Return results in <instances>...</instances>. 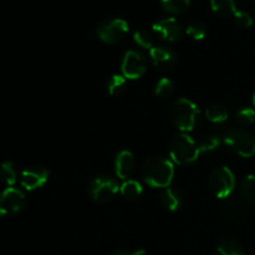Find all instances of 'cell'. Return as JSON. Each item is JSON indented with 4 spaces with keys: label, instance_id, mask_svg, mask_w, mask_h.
<instances>
[{
    "label": "cell",
    "instance_id": "cell-22",
    "mask_svg": "<svg viewBox=\"0 0 255 255\" xmlns=\"http://www.w3.org/2000/svg\"><path fill=\"white\" fill-rule=\"evenodd\" d=\"M242 194L244 199L255 206V174H249L242 183Z\"/></svg>",
    "mask_w": 255,
    "mask_h": 255
},
{
    "label": "cell",
    "instance_id": "cell-5",
    "mask_svg": "<svg viewBox=\"0 0 255 255\" xmlns=\"http://www.w3.org/2000/svg\"><path fill=\"white\" fill-rule=\"evenodd\" d=\"M209 191L219 199L228 198L236 188V176L228 167H218L208 179Z\"/></svg>",
    "mask_w": 255,
    "mask_h": 255
},
{
    "label": "cell",
    "instance_id": "cell-25",
    "mask_svg": "<svg viewBox=\"0 0 255 255\" xmlns=\"http://www.w3.org/2000/svg\"><path fill=\"white\" fill-rule=\"evenodd\" d=\"M236 119L241 126H251L255 122V110L251 107H243L237 112Z\"/></svg>",
    "mask_w": 255,
    "mask_h": 255
},
{
    "label": "cell",
    "instance_id": "cell-13",
    "mask_svg": "<svg viewBox=\"0 0 255 255\" xmlns=\"http://www.w3.org/2000/svg\"><path fill=\"white\" fill-rule=\"evenodd\" d=\"M134 164H136V161H134V156L132 154V152L127 151V149L121 151L117 154L116 161H115L116 176L120 179L127 181L133 173Z\"/></svg>",
    "mask_w": 255,
    "mask_h": 255
},
{
    "label": "cell",
    "instance_id": "cell-12",
    "mask_svg": "<svg viewBox=\"0 0 255 255\" xmlns=\"http://www.w3.org/2000/svg\"><path fill=\"white\" fill-rule=\"evenodd\" d=\"M149 57L154 67L158 70H169L176 64V54L163 46H153L149 50Z\"/></svg>",
    "mask_w": 255,
    "mask_h": 255
},
{
    "label": "cell",
    "instance_id": "cell-17",
    "mask_svg": "<svg viewBox=\"0 0 255 255\" xmlns=\"http://www.w3.org/2000/svg\"><path fill=\"white\" fill-rule=\"evenodd\" d=\"M211 6L221 16H231L237 11L236 0H211Z\"/></svg>",
    "mask_w": 255,
    "mask_h": 255
},
{
    "label": "cell",
    "instance_id": "cell-15",
    "mask_svg": "<svg viewBox=\"0 0 255 255\" xmlns=\"http://www.w3.org/2000/svg\"><path fill=\"white\" fill-rule=\"evenodd\" d=\"M120 192L128 201H136L141 197L143 188H142V184L139 182L133 181V179H127L120 186Z\"/></svg>",
    "mask_w": 255,
    "mask_h": 255
},
{
    "label": "cell",
    "instance_id": "cell-14",
    "mask_svg": "<svg viewBox=\"0 0 255 255\" xmlns=\"http://www.w3.org/2000/svg\"><path fill=\"white\" fill-rule=\"evenodd\" d=\"M159 202L168 211L177 212L183 204V197L179 191L172 188V187H167L162 191L161 196H159Z\"/></svg>",
    "mask_w": 255,
    "mask_h": 255
},
{
    "label": "cell",
    "instance_id": "cell-19",
    "mask_svg": "<svg viewBox=\"0 0 255 255\" xmlns=\"http://www.w3.org/2000/svg\"><path fill=\"white\" fill-rule=\"evenodd\" d=\"M162 7L169 14H183L188 10L191 0H161Z\"/></svg>",
    "mask_w": 255,
    "mask_h": 255
},
{
    "label": "cell",
    "instance_id": "cell-6",
    "mask_svg": "<svg viewBox=\"0 0 255 255\" xmlns=\"http://www.w3.org/2000/svg\"><path fill=\"white\" fill-rule=\"evenodd\" d=\"M120 191L117 181L112 177L101 174L91 181L89 186V193L92 201L99 204H106L115 198Z\"/></svg>",
    "mask_w": 255,
    "mask_h": 255
},
{
    "label": "cell",
    "instance_id": "cell-8",
    "mask_svg": "<svg viewBox=\"0 0 255 255\" xmlns=\"http://www.w3.org/2000/svg\"><path fill=\"white\" fill-rule=\"evenodd\" d=\"M26 203L25 194L20 189L7 187L0 193V217L16 214L21 211Z\"/></svg>",
    "mask_w": 255,
    "mask_h": 255
},
{
    "label": "cell",
    "instance_id": "cell-11",
    "mask_svg": "<svg viewBox=\"0 0 255 255\" xmlns=\"http://www.w3.org/2000/svg\"><path fill=\"white\" fill-rule=\"evenodd\" d=\"M49 171L41 166H31L24 169L20 174V184L26 191H35L41 188L49 181Z\"/></svg>",
    "mask_w": 255,
    "mask_h": 255
},
{
    "label": "cell",
    "instance_id": "cell-29",
    "mask_svg": "<svg viewBox=\"0 0 255 255\" xmlns=\"http://www.w3.org/2000/svg\"><path fill=\"white\" fill-rule=\"evenodd\" d=\"M146 252L143 249H137V251H127V249H119V251L112 252L110 255H144Z\"/></svg>",
    "mask_w": 255,
    "mask_h": 255
},
{
    "label": "cell",
    "instance_id": "cell-28",
    "mask_svg": "<svg viewBox=\"0 0 255 255\" xmlns=\"http://www.w3.org/2000/svg\"><path fill=\"white\" fill-rule=\"evenodd\" d=\"M234 16V22L237 26L242 27V29H248L253 25V17L248 14L247 11H242V10H237Z\"/></svg>",
    "mask_w": 255,
    "mask_h": 255
},
{
    "label": "cell",
    "instance_id": "cell-24",
    "mask_svg": "<svg viewBox=\"0 0 255 255\" xmlns=\"http://www.w3.org/2000/svg\"><path fill=\"white\" fill-rule=\"evenodd\" d=\"M186 32L188 36H191L194 40H202L206 37L207 35V26L204 22L202 21H192L191 24L187 26Z\"/></svg>",
    "mask_w": 255,
    "mask_h": 255
},
{
    "label": "cell",
    "instance_id": "cell-3",
    "mask_svg": "<svg viewBox=\"0 0 255 255\" xmlns=\"http://www.w3.org/2000/svg\"><path fill=\"white\" fill-rule=\"evenodd\" d=\"M199 151L198 144L187 133H179L172 139L169 146V156L173 163L178 166H187L198 159Z\"/></svg>",
    "mask_w": 255,
    "mask_h": 255
},
{
    "label": "cell",
    "instance_id": "cell-20",
    "mask_svg": "<svg viewBox=\"0 0 255 255\" xmlns=\"http://www.w3.org/2000/svg\"><path fill=\"white\" fill-rule=\"evenodd\" d=\"M126 77L124 75H112L107 82V91L111 96H119L126 90Z\"/></svg>",
    "mask_w": 255,
    "mask_h": 255
},
{
    "label": "cell",
    "instance_id": "cell-27",
    "mask_svg": "<svg viewBox=\"0 0 255 255\" xmlns=\"http://www.w3.org/2000/svg\"><path fill=\"white\" fill-rule=\"evenodd\" d=\"M221 146V138L218 136H209L206 137L204 139H202L198 143L199 151L203 152V153H208V152L214 151L218 147Z\"/></svg>",
    "mask_w": 255,
    "mask_h": 255
},
{
    "label": "cell",
    "instance_id": "cell-31",
    "mask_svg": "<svg viewBox=\"0 0 255 255\" xmlns=\"http://www.w3.org/2000/svg\"><path fill=\"white\" fill-rule=\"evenodd\" d=\"M254 16H255V7H254Z\"/></svg>",
    "mask_w": 255,
    "mask_h": 255
},
{
    "label": "cell",
    "instance_id": "cell-7",
    "mask_svg": "<svg viewBox=\"0 0 255 255\" xmlns=\"http://www.w3.org/2000/svg\"><path fill=\"white\" fill-rule=\"evenodd\" d=\"M128 24L124 19H109L97 26V36L106 44H117L128 34Z\"/></svg>",
    "mask_w": 255,
    "mask_h": 255
},
{
    "label": "cell",
    "instance_id": "cell-1",
    "mask_svg": "<svg viewBox=\"0 0 255 255\" xmlns=\"http://www.w3.org/2000/svg\"><path fill=\"white\" fill-rule=\"evenodd\" d=\"M142 177L153 188H167L174 177V164L164 157H151L142 167Z\"/></svg>",
    "mask_w": 255,
    "mask_h": 255
},
{
    "label": "cell",
    "instance_id": "cell-9",
    "mask_svg": "<svg viewBox=\"0 0 255 255\" xmlns=\"http://www.w3.org/2000/svg\"><path fill=\"white\" fill-rule=\"evenodd\" d=\"M147 69V64L144 57L139 52L134 50H129L125 54L124 60H122L121 70L122 75L128 80L141 79L144 75Z\"/></svg>",
    "mask_w": 255,
    "mask_h": 255
},
{
    "label": "cell",
    "instance_id": "cell-18",
    "mask_svg": "<svg viewBox=\"0 0 255 255\" xmlns=\"http://www.w3.org/2000/svg\"><path fill=\"white\" fill-rule=\"evenodd\" d=\"M217 255H246V253L237 241L224 239L217 247Z\"/></svg>",
    "mask_w": 255,
    "mask_h": 255
},
{
    "label": "cell",
    "instance_id": "cell-30",
    "mask_svg": "<svg viewBox=\"0 0 255 255\" xmlns=\"http://www.w3.org/2000/svg\"><path fill=\"white\" fill-rule=\"evenodd\" d=\"M253 104H254V107H255V92H254V95H253Z\"/></svg>",
    "mask_w": 255,
    "mask_h": 255
},
{
    "label": "cell",
    "instance_id": "cell-23",
    "mask_svg": "<svg viewBox=\"0 0 255 255\" xmlns=\"http://www.w3.org/2000/svg\"><path fill=\"white\" fill-rule=\"evenodd\" d=\"M174 91V85L168 77H162L156 85V89H154V95L161 99H166L169 97Z\"/></svg>",
    "mask_w": 255,
    "mask_h": 255
},
{
    "label": "cell",
    "instance_id": "cell-16",
    "mask_svg": "<svg viewBox=\"0 0 255 255\" xmlns=\"http://www.w3.org/2000/svg\"><path fill=\"white\" fill-rule=\"evenodd\" d=\"M204 115H206V119L212 124H223L228 120L229 116L226 107L218 104L209 105L204 111Z\"/></svg>",
    "mask_w": 255,
    "mask_h": 255
},
{
    "label": "cell",
    "instance_id": "cell-2",
    "mask_svg": "<svg viewBox=\"0 0 255 255\" xmlns=\"http://www.w3.org/2000/svg\"><path fill=\"white\" fill-rule=\"evenodd\" d=\"M199 110L193 101L188 99H178L173 102L171 107V119L173 124L182 131V133H188L193 131L198 122Z\"/></svg>",
    "mask_w": 255,
    "mask_h": 255
},
{
    "label": "cell",
    "instance_id": "cell-21",
    "mask_svg": "<svg viewBox=\"0 0 255 255\" xmlns=\"http://www.w3.org/2000/svg\"><path fill=\"white\" fill-rule=\"evenodd\" d=\"M16 178L17 173L14 163L9 161L1 163V166H0V179L9 187H12L16 183Z\"/></svg>",
    "mask_w": 255,
    "mask_h": 255
},
{
    "label": "cell",
    "instance_id": "cell-26",
    "mask_svg": "<svg viewBox=\"0 0 255 255\" xmlns=\"http://www.w3.org/2000/svg\"><path fill=\"white\" fill-rule=\"evenodd\" d=\"M133 40L137 45H139L143 49H149L151 50L153 47V39H152V35L149 34L146 30H138L133 34Z\"/></svg>",
    "mask_w": 255,
    "mask_h": 255
},
{
    "label": "cell",
    "instance_id": "cell-4",
    "mask_svg": "<svg viewBox=\"0 0 255 255\" xmlns=\"http://www.w3.org/2000/svg\"><path fill=\"white\" fill-rule=\"evenodd\" d=\"M224 143L232 152L244 158L255 156V136L247 129H231L224 136Z\"/></svg>",
    "mask_w": 255,
    "mask_h": 255
},
{
    "label": "cell",
    "instance_id": "cell-32",
    "mask_svg": "<svg viewBox=\"0 0 255 255\" xmlns=\"http://www.w3.org/2000/svg\"><path fill=\"white\" fill-rule=\"evenodd\" d=\"M254 1H255V0H254Z\"/></svg>",
    "mask_w": 255,
    "mask_h": 255
},
{
    "label": "cell",
    "instance_id": "cell-10",
    "mask_svg": "<svg viewBox=\"0 0 255 255\" xmlns=\"http://www.w3.org/2000/svg\"><path fill=\"white\" fill-rule=\"evenodd\" d=\"M152 29H153L154 34H157L162 40H166L168 42L179 41L184 34L183 26L174 17H167V19H162L154 22Z\"/></svg>",
    "mask_w": 255,
    "mask_h": 255
}]
</instances>
